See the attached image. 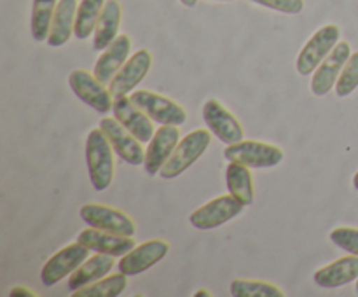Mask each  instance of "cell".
Here are the masks:
<instances>
[{
    "instance_id": "6da1fadb",
    "label": "cell",
    "mask_w": 358,
    "mask_h": 297,
    "mask_svg": "<svg viewBox=\"0 0 358 297\" xmlns=\"http://www.w3.org/2000/svg\"><path fill=\"white\" fill-rule=\"evenodd\" d=\"M114 147L108 142L107 135L101 131V128L91 129L86 138V164L94 191H105L114 180Z\"/></svg>"
},
{
    "instance_id": "7a4b0ae2",
    "label": "cell",
    "mask_w": 358,
    "mask_h": 297,
    "mask_svg": "<svg viewBox=\"0 0 358 297\" xmlns=\"http://www.w3.org/2000/svg\"><path fill=\"white\" fill-rule=\"evenodd\" d=\"M210 142H212V131L210 129H194V131L187 133L178 142V145L175 147L173 154L168 157L164 166L161 168V178L170 180V178L180 177L184 171H187L205 154Z\"/></svg>"
},
{
    "instance_id": "3957f363",
    "label": "cell",
    "mask_w": 358,
    "mask_h": 297,
    "mask_svg": "<svg viewBox=\"0 0 358 297\" xmlns=\"http://www.w3.org/2000/svg\"><path fill=\"white\" fill-rule=\"evenodd\" d=\"M227 161L247 164L250 168H273L280 164L285 157L282 147L257 140H241V142L227 145L224 150Z\"/></svg>"
},
{
    "instance_id": "277c9868",
    "label": "cell",
    "mask_w": 358,
    "mask_h": 297,
    "mask_svg": "<svg viewBox=\"0 0 358 297\" xmlns=\"http://www.w3.org/2000/svg\"><path fill=\"white\" fill-rule=\"evenodd\" d=\"M339 37H341V30L336 24H325L320 30L315 31L313 37L304 44L297 56V72L304 77L311 75L318 68V65L327 58L329 52L338 45Z\"/></svg>"
},
{
    "instance_id": "5b68a950",
    "label": "cell",
    "mask_w": 358,
    "mask_h": 297,
    "mask_svg": "<svg viewBox=\"0 0 358 297\" xmlns=\"http://www.w3.org/2000/svg\"><path fill=\"white\" fill-rule=\"evenodd\" d=\"M133 101L152 119L154 122L159 124H173L182 126L187 121V112L171 98L164 96V94L154 93L150 89H138L135 93L129 94Z\"/></svg>"
},
{
    "instance_id": "8992f818",
    "label": "cell",
    "mask_w": 358,
    "mask_h": 297,
    "mask_svg": "<svg viewBox=\"0 0 358 297\" xmlns=\"http://www.w3.org/2000/svg\"><path fill=\"white\" fill-rule=\"evenodd\" d=\"M69 86L80 101H84L98 114H108L112 110L114 96H112L110 89H107L105 84L96 79L94 73L80 68L73 70L69 75Z\"/></svg>"
},
{
    "instance_id": "52a82bcc",
    "label": "cell",
    "mask_w": 358,
    "mask_h": 297,
    "mask_svg": "<svg viewBox=\"0 0 358 297\" xmlns=\"http://www.w3.org/2000/svg\"><path fill=\"white\" fill-rule=\"evenodd\" d=\"M243 208V203L234 198L233 194L219 196V198L212 199V201L205 203L198 210H194L191 217H189V220H191V224L196 229H215V227L224 226L229 220H233L234 217L240 215Z\"/></svg>"
},
{
    "instance_id": "ba28073f",
    "label": "cell",
    "mask_w": 358,
    "mask_h": 297,
    "mask_svg": "<svg viewBox=\"0 0 358 297\" xmlns=\"http://www.w3.org/2000/svg\"><path fill=\"white\" fill-rule=\"evenodd\" d=\"M79 215L90 227L108 231V233L133 236L136 233V224L124 212L101 203H87L79 210Z\"/></svg>"
},
{
    "instance_id": "9c48e42d",
    "label": "cell",
    "mask_w": 358,
    "mask_h": 297,
    "mask_svg": "<svg viewBox=\"0 0 358 297\" xmlns=\"http://www.w3.org/2000/svg\"><path fill=\"white\" fill-rule=\"evenodd\" d=\"M91 248H87L83 243H72L66 245L59 252H56L49 261L45 262L44 268L41 271V282L44 287H52L63 278L72 275L87 257H90Z\"/></svg>"
},
{
    "instance_id": "30bf717a",
    "label": "cell",
    "mask_w": 358,
    "mask_h": 297,
    "mask_svg": "<svg viewBox=\"0 0 358 297\" xmlns=\"http://www.w3.org/2000/svg\"><path fill=\"white\" fill-rule=\"evenodd\" d=\"M203 121L206 122L212 135H215L226 145H233L243 140L245 131L241 122L215 98H210L203 105Z\"/></svg>"
},
{
    "instance_id": "8fae6325",
    "label": "cell",
    "mask_w": 358,
    "mask_h": 297,
    "mask_svg": "<svg viewBox=\"0 0 358 297\" xmlns=\"http://www.w3.org/2000/svg\"><path fill=\"white\" fill-rule=\"evenodd\" d=\"M100 128L107 135L108 142L114 147L115 154L124 163L131 164V166L143 164V161H145V149L142 147V142L133 133H129L117 119L103 117L100 121Z\"/></svg>"
},
{
    "instance_id": "7c38bea8",
    "label": "cell",
    "mask_w": 358,
    "mask_h": 297,
    "mask_svg": "<svg viewBox=\"0 0 358 297\" xmlns=\"http://www.w3.org/2000/svg\"><path fill=\"white\" fill-rule=\"evenodd\" d=\"M168 252H170V243H168V241L159 240V238L143 241L142 245H136V247L131 248L128 254L122 255L117 268L119 271L124 273L126 276L142 275L147 269H150L152 266H156L157 262L163 261V259L166 257Z\"/></svg>"
},
{
    "instance_id": "4fadbf2b",
    "label": "cell",
    "mask_w": 358,
    "mask_h": 297,
    "mask_svg": "<svg viewBox=\"0 0 358 297\" xmlns=\"http://www.w3.org/2000/svg\"><path fill=\"white\" fill-rule=\"evenodd\" d=\"M350 56H352V48H350L348 42H338V45L329 52L327 58L313 72V79H311V91H313V94L325 96L332 87H336V82H338L339 75H341Z\"/></svg>"
},
{
    "instance_id": "5bb4252c",
    "label": "cell",
    "mask_w": 358,
    "mask_h": 297,
    "mask_svg": "<svg viewBox=\"0 0 358 297\" xmlns=\"http://www.w3.org/2000/svg\"><path fill=\"white\" fill-rule=\"evenodd\" d=\"M112 114L114 117L128 129L129 133L136 136L142 143L150 142L154 136V124L152 119L129 98V94H122V96L114 98V105H112Z\"/></svg>"
},
{
    "instance_id": "9a60e30c",
    "label": "cell",
    "mask_w": 358,
    "mask_h": 297,
    "mask_svg": "<svg viewBox=\"0 0 358 297\" xmlns=\"http://www.w3.org/2000/svg\"><path fill=\"white\" fill-rule=\"evenodd\" d=\"M150 65H152V56L147 49H140L135 55L128 58V61L119 68L114 79L108 84L112 96H122V94H129L149 73Z\"/></svg>"
},
{
    "instance_id": "2e32d148",
    "label": "cell",
    "mask_w": 358,
    "mask_h": 297,
    "mask_svg": "<svg viewBox=\"0 0 358 297\" xmlns=\"http://www.w3.org/2000/svg\"><path fill=\"white\" fill-rule=\"evenodd\" d=\"M180 142V131L178 126L173 124H161L156 129L154 136L150 138L149 147L145 149V161L143 166L150 177H156L168 161V157L173 154L175 147Z\"/></svg>"
},
{
    "instance_id": "e0dca14e",
    "label": "cell",
    "mask_w": 358,
    "mask_h": 297,
    "mask_svg": "<svg viewBox=\"0 0 358 297\" xmlns=\"http://www.w3.org/2000/svg\"><path fill=\"white\" fill-rule=\"evenodd\" d=\"M77 241L86 245L96 254H107L112 257H122L136 247L133 236H122V234L108 233V231L96 229V227H87V229L80 231Z\"/></svg>"
},
{
    "instance_id": "ac0fdd59",
    "label": "cell",
    "mask_w": 358,
    "mask_h": 297,
    "mask_svg": "<svg viewBox=\"0 0 358 297\" xmlns=\"http://www.w3.org/2000/svg\"><path fill=\"white\" fill-rule=\"evenodd\" d=\"M129 52H131V37L126 34L117 35L115 41L107 49H103L96 65H94L96 79L103 84H110L119 68L128 61Z\"/></svg>"
},
{
    "instance_id": "d6986e66",
    "label": "cell",
    "mask_w": 358,
    "mask_h": 297,
    "mask_svg": "<svg viewBox=\"0 0 358 297\" xmlns=\"http://www.w3.org/2000/svg\"><path fill=\"white\" fill-rule=\"evenodd\" d=\"M315 283L322 289H339L358 280V255H345L324 268L317 269L313 275Z\"/></svg>"
},
{
    "instance_id": "ffe728a7",
    "label": "cell",
    "mask_w": 358,
    "mask_h": 297,
    "mask_svg": "<svg viewBox=\"0 0 358 297\" xmlns=\"http://www.w3.org/2000/svg\"><path fill=\"white\" fill-rule=\"evenodd\" d=\"M114 268V257L107 254H96L93 257H87L76 271L70 275L69 278V290L76 292V290L84 289V287L91 285V283L98 282Z\"/></svg>"
},
{
    "instance_id": "44dd1931",
    "label": "cell",
    "mask_w": 358,
    "mask_h": 297,
    "mask_svg": "<svg viewBox=\"0 0 358 297\" xmlns=\"http://www.w3.org/2000/svg\"><path fill=\"white\" fill-rule=\"evenodd\" d=\"M77 0H59L56 6L55 17H52L51 30H49L48 45L51 48H62L73 35L77 17Z\"/></svg>"
},
{
    "instance_id": "7402d4cb",
    "label": "cell",
    "mask_w": 358,
    "mask_h": 297,
    "mask_svg": "<svg viewBox=\"0 0 358 297\" xmlns=\"http://www.w3.org/2000/svg\"><path fill=\"white\" fill-rule=\"evenodd\" d=\"M121 3L117 0H107L100 20H98L96 30H94L93 48L96 51H103L115 41V37L119 35V27H121Z\"/></svg>"
},
{
    "instance_id": "603a6c76",
    "label": "cell",
    "mask_w": 358,
    "mask_h": 297,
    "mask_svg": "<svg viewBox=\"0 0 358 297\" xmlns=\"http://www.w3.org/2000/svg\"><path fill=\"white\" fill-rule=\"evenodd\" d=\"M226 185L229 194H233L234 198L240 199L245 206L254 203L255 191L250 166L231 161L226 168Z\"/></svg>"
},
{
    "instance_id": "cb8c5ba5",
    "label": "cell",
    "mask_w": 358,
    "mask_h": 297,
    "mask_svg": "<svg viewBox=\"0 0 358 297\" xmlns=\"http://www.w3.org/2000/svg\"><path fill=\"white\" fill-rule=\"evenodd\" d=\"M103 7L105 0H80L79 7H77L76 28H73L76 38L84 41V38L91 37V34H94Z\"/></svg>"
},
{
    "instance_id": "d4e9b609",
    "label": "cell",
    "mask_w": 358,
    "mask_h": 297,
    "mask_svg": "<svg viewBox=\"0 0 358 297\" xmlns=\"http://www.w3.org/2000/svg\"><path fill=\"white\" fill-rule=\"evenodd\" d=\"M58 2L59 0H34V3H31L30 31L35 41H48Z\"/></svg>"
},
{
    "instance_id": "484cf974",
    "label": "cell",
    "mask_w": 358,
    "mask_h": 297,
    "mask_svg": "<svg viewBox=\"0 0 358 297\" xmlns=\"http://www.w3.org/2000/svg\"><path fill=\"white\" fill-rule=\"evenodd\" d=\"M126 287H128V276L119 271L117 275L103 276L98 282L76 290L72 292V297H115L122 294Z\"/></svg>"
},
{
    "instance_id": "4316f807",
    "label": "cell",
    "mask_w": 358,
    "mask_h": 297,
    "mask_svg": "<svg viewBox=\"0 0 358 297\" xmlns=\"http://www.w3.org/2000/svg\"><path fill=\"white\" fill-rule=\"evenodd\" d=\"M231 296L234 297H285L278 285L261 280H233Z\"/></svg>"
},
{
    "instance_id": "83f0119b",
    "label": "cell",
    "mask_w": 358,
    "mask_h": 297,
    "mask_svg": "<svg viewBox=\"0 0 358 297\" xmlns=\"http://www.w3.org/2000/svg\"><path fill=\"white\" fill-rule=\"evenodd\" d=\"M358 87V51L352 52L350 59L346 61L338 82H336V94L339 98L350 96Z\"/></svg>"
},
{
    "instance_id": "f1b7e54d",
    "label": "cell",
    "mask_w": 358,
    "mask_h": 297,
    "mask_svg": "<svg viewBox=\"0 0 358 297\" xmlns=\"http://www.w3.org/2000/svg\"><path fill=\"white\" fill-rule=\"evenodd\" d=\"M331 241L341 250L358 255V229L357 227H336L331 231Z\"/></svg>"
},
{
    "instance_id": "f546056e",
    "label": "cell",
    "mask_w": 358,
    "mask_h": 297,
    "mask_svg": "<svg viewBox=\"0 0 358 297\" xmlns=\"http://www.w3.org/2000/svg\"><path fill=\"white\" fill-rule=\"evenodd\" d=\"M250 2L283 14H299L304 9V0H250Z\"/></svg>"
},
{
    "instance_id": "4dcf8cb0",
    "label": "cell",
    "mask_w": 358,
    "mask_h": 297,
    "mask_svg": "<svg viewBox=\"0 0 358 297\" xmlns=\"http://www.w3.org/2000/svg\"><path fill=\"white\" fill-rule=\"evenodd\" d=\"M10 297H35V294L31 290H28L27 287H14L9 294Z\"/></svg>"
},
{
    "instance_id": "1f68e13d",
    "label": "cell",
    "mask_w": 358,
    "mask_h": 297,
    "mask_svg": "<svg viewBox=\"0 0 358 297\" xmlns=\"http://www.w3.org/2000/svg\"><path fill=\"white\" fill-rule=\"evenodd\" d=\"M194 296L196 297H212V292H210V290H198Z\"/></svg>"
},
{
    "instance_id": "d6a6232c",
    "label": "cell",
    "mask_w": 358,
    "mask_h": 297,
    "mask_svg": "<svg viewBox=\"0 0 358 297\" xmlns=\"http://www.w3.org/2000/svg\"><path fill=\"white\" fill-rule=\"evenodd\" d=\"M180 3L185 7H194L198 3V0H180Z\"/></svg>"
},
{
    "instance_id": "836d02e7",
    "label": "cell",
    "mask_w": 358,
    "mask_h": 297,
    "mask_svg": "<svg viewBox=\"0 0 358 297\" xmlns=\"http://www.w3.org/2000/svg\"><path fill=\"white\" fill-rule=\"evenodd\" d=\"M353 187H355L357 191H358V171H357L355 175H353Z\"/></svg>"
},
{
    "instance_id": "e575fe53",
    "label": "cell",
    "mask_w": 358,
    "mask_h": 297,
    "mask_svg": "<svg viewBox=\"0 0 358 297\" xmlns=\"http://www.w3.org/2000/svg\"><path fill=\"white\" fill-rule=\"evenodd\" d=\"M215 2H231V0H215Z\"/></svg>"
},
{
    "instance_id": "d590c367",
    "label": "cell",
    "mask_w": 358,
    "mask_h": 297,
    "mask_svg": "<svg viewBox=\"0 0 358 297\" xmlns=\"http://www.w3.org/2000/svg\"><path fill=\"white\" fill-rule=\"evenodd\" d=\"M357 294H358V280H357Z\"/></svg>"
}]
</instances>
